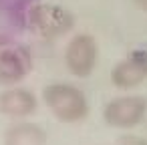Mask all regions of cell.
Returning <instances> with one entry per match:
<instances>
[{
    "mask_svg": "<svg viewBox=\"0 0 147 145\" xmlns=\"http://www.w3.org/2000/svg\"><path fill=\"white\" fill-rule=\"evenodd\" d=\"M42 99L49 111L63 123L83 121L89 113L85 93L71 83H51L42 89Z\"/></svg>",
    "mask_w": 147,
    "mask_h": 145,
    "instance_id": "1",
    "label": "cell"
},
{
    "mask_svg": "<svg viewBox=\"0 0 147 145\" xmlns=\"http://www.w3.org/2000/svg\"><path fill=\"white\" fill-rule=\"evenodd\" d=\"M26 24L28 28L42 36V38H57L73 30L75 26V16L67 8L51 2H40L34 4L28 14H26Z\"/></svg>",
    "mask_w": 147,
    "mask_h": 145,
    "instance_id": "2",
    "label": "cell"
},
{
    "mask_svg": "<svg viewBox=\"0 0 147 145\" xmlns=\"http://www.w3.org/2000/svg\"><path fill=\"white\" fill-rule=\"evenodd\" d=\"M147 101L141 95H123L109 101L103 109V119L107 125L117 129H131L145 119Z\"/></svg>",
    "mask_w": 147,
    "mask_h": 145,
    "instance_id": "3",
    "label": "cell"
},
{
    "mask_svg": "<svg viewBox=\"0 0 147 145\" xmlns=\"http://www.w3.org/2000/svg\"><path fill=\"white\" fill-rule=\"evenodd\" d=\"M97 59H99L97 40L87 32L75 34L65 49V65L69 73L79 79H85L95 71Z\"/></svg>",
    "mask_w": 147,
    "mask_h": 145,
    "instance_id": "4",
    "label": "cell"
},
{
    "mask_svg": "<svg viewBox=\"0 0 147 145\" xmlns=\"http://www.w3.org/2000/svg\"><path fill=\"white\" fill-rule=\"evenodd\" d=\"M32 71V55L20 42H0V85L12 87Z\"/></svg>",
    "mask_w": 147,
    "mask_h": 145,
    "instance_id": "5",
    "label": "cell"
},
{
    "mask_svg": "<svg viewBox=\"0 0 147 145\" xmlns=\"http://www.w3.org/2000/svg\"><path fill=\"white\" fill-rule=\"evenodd\" d=\"M145 79H147V51L145 49L131 51L111 71V83L123 91L139 87Z\"/></svg>",
    "mask_w": 147,
    "mask_h": 145,
    "instance_id": "6",
    "label": "cell"
},
{
    "mask_svg": "<svg viewBox=\"0 0 147 145\" xmlns=\"http://www.w3.org/2000/svg\"><path fill=\"white\" fill-rule=\"evenodd\" d=\"M36 105L38 101L34 93L24 87H10L0 93V113L6 117H14V119L28 117L36 111Z\"/></svg>",
    "mask_w": 147,
    "mask_h": 145,
    "instance_id": "7",
    "label": "cell"
},
{
    "mask_svg": "<svg viewBox=\"0 0 147 145\" xmlns=\"http://www.w3.org/2000/svg\"><path fill=\"white\" fill-rule=\"evenodd\" d=\"M4 145H47V131L30 121L14 123L4 133Z\"/></svg>",
    "mask_w": 147,
    "mask_h": 145,
    "instance_id": "8",
    "label": "cell"
},
{
    "mask_svg": "<svg viewBox=\"0 0 147 145\" xmlns=\"http://www.w3.org/2000/svg\"><path fill=\"white\" fill-rule=\"evenodd\" d=\"M119 145H147V139H143L139 135H125V137H121Z\"/></svg>",
    "mask_w": 147,
    "mask_h": 145,
    "instance_id": "9",
    "label": "cell"
},
{
    "mask_svg": "<svg viewBox=\"0 0 147 145\" xmlns=\"http://www.w3.org/2000/svg\"><path fill=\"white\" fill-rule=\"evenodd\" d=\"M133 2H135L141 10H145V12H147V0H133Z\"/></svg>",
    "mask_w": 147,
    "mask_h": 145,
    "instance_id": "10",
    "label": "cell"
}]
</instances>
